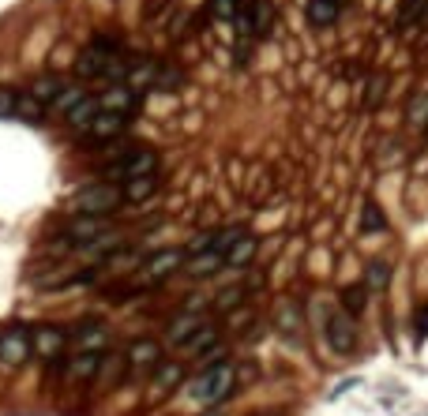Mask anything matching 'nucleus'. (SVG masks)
<instances>
[{
	"instance_id": "obj_1",
	"label": "nucleus",
	"mask_w": 428,
	"mask_h": 416,
	"mask_svg": "<svg viewBox=\"0 0 428 416\" xmlns=\"http://www.w3.org/2000/svg\"><path fill=\"white\" fill-rule=\"evenodd\" d=\"M132 60H136V57H132V53H124L113 38H94V42L79 53V60H75V79H83V83H86V79L124 83Z\"/></svg>"
},
{
	"instance_id": "obj_2",
	"label": "nucleus",
	"mask_w": 428,
	"mask_h": 416,
	"mask_svg": "<svg viewBox=\"0 0 428 416\" xmlns=\"http://www.w3.org/2000/svg\"><path fill=\"white\" fill-rule=\"evenodd\" d=\"M124 203V188L121 184H109V180H98V184H86L71 195L68 210L79 214V218H109L117 214Z\"/></svg>"
},
{
	"instance_id": "obj_3",
	"label": "nucleus",
	"mask_w": 428,
	"mask_h": 416,
	"mask_svg": "<svg viewBox=\"0 0 428 416\" xmlns=\"http://www.w3.org/2000/svg\"><path fill=\"white\" fill-rule=\"evenodd\" d=\"M150 173H158V154H154V150H147V147H132V150L117 154L113 162L106 165L102 180L121 184V188H124V184H132L139 177H150Z\"/></svg>"
},
{
	"instance_id": "obj_4",
	"label": "nucleus",
	"mask_w": 428,
	"mask_h": 416,
	"mask_svg": "<svg viewBox=\"0 0 428 416\" xmlns=\"http://www.w3.org/2000/svg\"><path fill=\"white\" fill-rule=\"evenodd\" d=\"M233 387H237V371L222 360V364L207 367V371L188 387V394H192V402H200V405H218V402H226V397L233 394Z\"/></svg>"
},
{
	"instance_id": "obj_5",
	"label": "nucleus",
	"mask_w": 428,
	"mask_h": 416,
	"mask_svg": "<svg viewBox=\"0 0 428 416\" xmlns=\"http://www.w3.org/2000/svg\"><path fill=\"white\" fill-rule=\"evenodd\" d=\"M185 259H188V252H180V247H162V252L147 255L139 262V278L143 282H165V278H173L185 267Z\"/></svg>"
},
{
	"instance_id": "obj_6",
	"label": "nucleus",
	"mask_w": 428,
	"mask_h": 416,
	"mask_svg": "<svg viewBox=\"0 0 428 416\" xmlns=\"http://www.w3.org/2000/svg\"><path fill=\"white\" fill-rule=\"evenodd\" d=\"M34 356V345H30V330L23 326H12V330L0 334V367H23L27 360Z\"/></svg>"
},
{
	"instance_id": "obj_7",
	"label": "nucleus",
	"mask_w": 428,
	"mask_h": 416,
	"mask_svg": "<svg viewBox=\"0 0 428 416\" xmlns=\"http://www.w3.org/2000/svg\"><path fill=\"white\" fill-rule=\"evenodd\" d=\"M68 341H71V349L75 353H106L109 349V330H106V323H98V319H83L79 326H71L68 330Z\"/></svg>"
},
{
	"instance_id": "obj_8",
	"label": "nucleus",
	"mask_w": 428,
	"mask_h": 416,
	"mask_svg": "<svg viewBox=\"0 0 428 416\" xmlns=\"http://www.w3.org/2000/svg\"><path fill=\"white\" fill-rule=\"evenodd\" d=\"M323 334H327V345L335 349L338 356H353V349H357V330H353V319L346 315V311H331Z\"/></svg>"
},
{
	"instance_id": "obj_9",
	"label": "nucleus",
	"mask_w": 428,
	"mask_h": 416,
	"mask_svg": "<svg viewBox=\"0 0 428 416\" xmlns=\"http://www.w3.org/2000/svg\"><path fill=\"white\" fill-rule=\"evenodd\" d=\"M30 345H34L38 360H57L60 353H64V345H68V330H60V326H34Z\"/></svg>"
},
{
	"instance_id": "obj_10",
	"label": "nucleus",
	"mask_w": 428,
	"mask_h": 416,
	"mask_svg": "<svg viewBox=\"0 0 428 416\" xmlns=\"http://www.w3.org/2000/svg\"><path fill=\"white\" fill-rule=\"evenodd\" d=\"M185 382V364H173V360H162L150 375V397H169L173 390Z\"/></svg>"
},
{
	"instance_id": "obj_11",
	"label": "nucleus",
	"mask_w": 428,
	"mask_h": 416,
	"mask_svg": "<svg viewBox=\"0 0 428 416\" xmlns=\"http://www.w3.org/2000/svg\"><path fill=\"white\" fill-rule=\"evenodd\" d=\"M128 367L132 371H154L158 364H162V345H158L154 338H139L128 345Z\"/></svg>"
},
{
	"instance_id": "obj_12",
	"label": "nucleus",
	"mask_w": 428,
	"mask_h": 416,
	"mask_svg": "<svg viewBox=\"0 0 428 416\" xmlns=\"http://www.w3.org/2000/svg\"><path fill=\"white\" fill-rule=\"evenodd\" d=\"M102 360H106V353H71V360H68V382H94L98 379V371H102Z\"/></svg>"
},
{
	"instance_id": "obj_13",
	"label": "nucleus",
	"mask_w": 428,
	"mask_h": 416,
	"mask_svg": "<svg viewBox=\"0 0 428 416\" xmlns=\"http://www.w3.org/2000/svg\"><path fill=\"white\" fill-rule=\"evenodd\" d=\"M203 326H207V319H203V311H180L177 319H173L169 326H165V341H169V345H185L188 338H192L195 330H203Z\"/></svg>"
},
{
	"instance_id": "obj_14",
	"label": "nucleus",
	"mask_w": 428,
	"mask_h": 416,
	"mask_svg": "<svg viewBox=\"0 0 428 416\" xmlns=\"http://www.w3.org/2000/svg\"><path fill=\"white\" fill-rule=\"evenodd\" d=\"M102 109L109 113H124V117H136L139 113V94L124 83H113L106 94H102Z\"/></svg>"
},
{
	"instance_id": "obj_15",
	"label": "nucleus",
	"mask_w": 428,
	"mask_h": 416,
	"mask_svg": "<svg viewBox=\"0 0 428 416\" xmlns=\"http://www.w3.org/2000/svg\"><path fill=\"white\" fill-rule=\"evenodd\" d=\"M124 124H132V117H124V113H109V109H102V113L94 117V124L86 127V135H91L94 143H106V139H113V135L121 132Z\"/></svg>"
},
{
	"instance_id": "obj_16",
	"label": "nucleus",
	"mask_w": 428,
	"mask_h": 416,
	"mask_svg": "<svg viewBox=\"0 0 428 416\" xmlns=\"http://www.w3.org/2000/svg\"><path fill=\"white\" fill-rule=\"evenodd\" d=\"M222 267H226V255L222 252H195V255L185 259V270L192 278H211V274H218Z\"/></svg>"
},
{
	"instance_id": "obj_17",
	"label": "nucleus",
	"mask_w": 428,
	"mask_h": 416,
	"mask_svg": "<svg viewBox=\"0 0 428 416\" xmlns=\"http://www.w3.org/2000/svg\"><path fill=\"white\" fill-rule=\"evenodd\" d=\"M256 247H259L256 236H244V233H241V236L233 240V244H229V252H226V267H229V270L248 267V262L256 259Z\"/></svg>"
},
{
	"instance_id": "obj_18",
	"label": "nucleus",
	"mask_w": 428,
	"mask_h": 416,
	"mask_svg": "<svg viewBox=\"0 0 428 416\" xmlns=\"http://www.w3.org/2000/svg\"><path fill=\"white\" fill-rule=\"evenodd\" d=\"M98 113H102V98L86 94V98L79 101V106L71 109V113H68V124H71V127H79V132H86V127L94 124V117H98Z\"/></svg>"
},
{
	"instance_id": "obj_19",
	"label": "nucleus",
	"mask_w": 428,
	"mask_h": 416,
	"mask_svg": "<svg viewBox=\"0 0 428 416\" xmlns=\"http://www.w3.org/2000/svg\"><path fill=\"white\" fill-rule=\"evenodd\" d=\"M214 345H218V326H211V323H207L203 330H195L180 349H185L188 356H203V353H207V349H214Z\"/></svg>"
},
{
	"instance_id": "obj_20",
	"label": "nucleus",
	"mask_w": 428,
	"mask_h": 416,
	"mask_svg": "<svg viewBox=\"0 0 428 416\" xmlns=\"http://www.w3.org/2000/svg\"><path fill=\"white\" fill-rule=\"evenodd\" d=\"M364 304H368V285H364V282H353V285H346V289H342V311H346V315H361Z\"/></svg>"
},
{
	"instance_id": "obj_21",
	"label": "nucleus",
	"mask_w": 428,
	"mask_h": 416,
	"mask_svg": "<svg viewBox=\"0 0 428 416\" xmlns=\"http://www.w3.org/2000/svg\"><path fill=\"white\" fill-rule=\"evenodd\" d=\"M83 98H86V90H83V86H75V83H64V86H60V94L49 101V106L57 109V113H64V117H68V113H71V109H75Z\"/></svg>"
},
{
	"instance_id": "obj_22",
	"label": "nucleus",
	"mask_w": 428,
	"mask_h": 416,
	"mask_svg": "<svg viewBox=\"0 0 428 416\" xmlns=\"http://www.w3.org/2000/svg\"><path fill=\"white\" fill-rule=\"evenodd\" d=\"M364 285H368V293H372V289L383 293L387 285H391V267H387L383 259H372L368 270H364Z\"/></svg>"
},
{
	"instance_id": "obj_23",
	"label": "nucleus",
	"mask_w": 428,
	"mask_h": 416,
	"mask_svg": "<svg viewBox=\"0 0 428 416\" xmlns=\"http://www.w3.org/2000/svg\"><path fill=\"white\" fill-rule=\"evenodd\" d=\"M15 117L27 120V124H38V120L45 117V101H38L34 94H19V101H15Z\"/></svg>"
},
{
	"instance_id": "obj_24",
	"label": "nucleus",
	"mask_w": 428,
	"mask_h": 416,
	"mask_svg": "<svg viewBox=\"0 0 428 416\" xmlns=\"http://www.w3.org/2000/svg\"><path fill=\"white\" fill-rule=\"evenodd\" d=\"M335 19H338V8L331 4V0H312V4H308V23H312V27H331Z\"/></svg>"
},
{
	"instance_id": "obj_25",
	"label": "nucleus",
	"mask_w": 428,
	"mask_h": 416,
	"mask_svg": "<svg viewBox=\"0 0 428 416\" xmlns=\"http://www.w3.org/2000/svg\"><path fill=\"white\" fill-rule=\"evenodd\" d=\"M154 188H158V177L150 173V177H139V180L124 184V199H128V203H143V199L154 195Z\"/></svg>"
},
{
	"instance_id": "obj_26",
	"label": "nucleus",
	"mask_w": 428,
	"mask_h": 416,
	"mask_svg": "<svg viewBox=\"0 0 428 416\" xmlns=\"http://www.w3.org/2000/svg\"><path fill=\"white\" fill-rule=\"evenodd\" d=\"M361 229H364V233H383V229H387V218H383V210H379V206L372 203V199L361 206Z\"/></svg>"
},
{
	"instance_id": "obj_27",
	"label": "nucleus",
	"mask_w": 428,
	"mask_h": 416,
	"mask_svg": "<svg viewBox=\"0 0 428 416\" xmlns=\"http://www.w3.org/2000/svg\"><path fill=\"white\" fill-rule=\"evenodd\" d=\"M274 326L285 334V338H297V326H300V315H297V308L293 304H285V308L274 315Z\"/></svg>"
},
{
	"instance_id": "obj_28",
	"label": "nucleus",
	"mask_w": 428,
	"mask_h": 416,
	"mask_svg": "<svg viewBox=\"0 0 428 416\" xmlns=\"http://www.w3.org/2000/svg\"><path fill=\"white\" fill-rule=\"evenodd\" d=\"M124 367H128V360H102V371H98V382H102V387H113V382L117 379H121V371H124Z\"/></svg>"
},
{
	"instance_id": "obj_29",
	"label": "nucleus",
	"mask_w": 428,
	"mask_h": 416,
	"mask_svg": "<svg viewBox=\"0 0 428 416\" xmlns=\"http://www.w3.org/2000/svg\"><path fill=\"white\" fill-rule=\"evenodd\" d=\"M379 94H383V75H372V83H368V90H364V106H379Z\"/></svg>"
},
{
	"instance_id": "obj_30",
	"label": "nucleus",
	"mask_w": 428,
	"mask_h": 416,
	"mask_svg": "<svg viewBox=\"0 0 428 416\" xmlns=\"http://www.w3.org/2000/svg\"><path fill=\"white\" fill-rule=\"evenodd\" d=\"M15 101H19L15 90H0V117H15Z\"/></svg>"
},
{
	"instance_id": "obj_31",
	"label": "nucleus",
	"mask_w": 428,
	"mask_h": 416,
	"mask_svg": "<svg viewBox=\"0 0 428 416\" xmlns=\"http://www.w3.org/2000/svg\"><path fill=\"white\" fill-rule=\"evenodd\" d=\"M165 8H169V0H147V23H154V19H165Z\"/></svg>"
},
{
	"instance_id": "obj_32",
	"label": "nucleus",
	"mask_w": 428,
	"mask_h": 416,
	"mask_svg": "<svg viewBox=\"0 0 428 416\" xmlns=\"http://www.w3.org/2000/svg\"><path fill=\"white\" fill-rule=\"evenodd\" d=\"M414 330H417V338H428V308L417 311V323H414Z\"/></svg>"
},
{
	"instance_id": "obj_33",
	"label": "nucleus",
	"mask_w": 428,
	"mask_h": 416,
	"mask_svg": "<svg viewBox=\"0 0 428 416\" xmlns=\"http://www.w3.org/2000/svg\"><path fill=\"white\" fill-rule=\"evenodd\" d=\"M331 4H335V8H338V12H342V8H346V4H350V0H331Z\"/></svg>"
},
{
	"instance_id": "obj_34",
	"label": "nucleus",
	"mask_w": 428,
	"mask_h": 416,
	"mask_svg": "<svg viewBox=\"0 0 428 416\" xmlns=\"http://www.w3.org/2000/svg\"><path fill=\"white\" fill-rule=\"evenodd\" d=\"M207 416H222V413H207Z\"/></svg>"
}]
</instances>
